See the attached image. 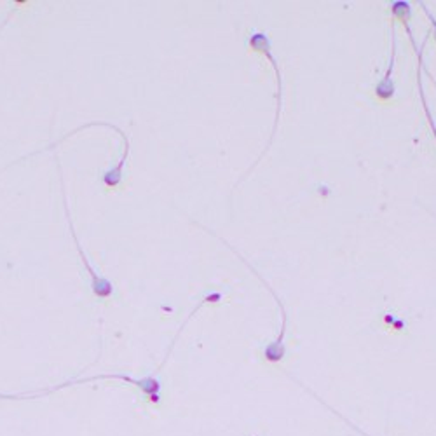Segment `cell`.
<instances>
[{
  "instance_id": "obj_1",
  "label": "cell",
  "mask_w": 436,
  "mask_h": 436,
  "mask_svg": "<svg viewBox=\"0 0 436 436\" xmlns=\"http://www.w3.org/2000/svg\"><path fill=\"white\" fill-rule=\"evenodd\" d=\"M58 168H60V175H61V166L60 163H58ZM60 182H61V196H63V208H65V215H67V222H68V229H70V234L73 238V243H75V248L77 252H79V257L80 260H83V264L86 265L87 272H90L91 276V288H92V293H95L96 297H100V299H109V297L114 293V285L110 283L107 277H103L102 274H98L95 271V267L90 264V260H87L86 253H84L83 246H80L79 239H77V234H75V229H73V223H72V218H70V211H68V204H67V192H65V182H63V175L60 176Z\"/></svg>"
},
{
  "instance_id": "obj_2",
  "label": "cell",
  "mask_w": 436,
  "mask_h": 436,
  "mask_svg": "<svg viewBox=\"0 0 436 436\" xmlns=\"http://www.w3.org/2000/svg\"><path fill=\"white\" fill-rule=\"evenodd\" d=\"M248 42H250V48H252L253 51L262 53V55H264L269 61H271L272 68H274V70H276V79H277V112H276V121H274V127H272V137H271V140H269V145H271L274 134H276V131H277V122H280L281 103H283V79H281L280 65H277L276 58H274L272 51H271V41H269V37L265 36V33H262V32H255L253 36L250 37Z\"/></svg>"
},
{
  "instance_id": "obj_3",
  "label": "cell",
  "mask_w": 436,
  "mask_h": 436,
  "mask_svg": "<svg viewBox=\"0 0 436 436\" xmlns=\"http://www.w3.org/2000/svg\"><path fill=\"white\" fill-rule=\"evenodd\" d=\"M90 126H107V127H110V129L117 131L119 137H121L122 142H124V150H122V157H121V161H119V164L114 166V168L109 169V171L103 175V184H105L107 187H110V188L117 187V185L122 182V175H124L122 171H124L126 161H127V157H129V140H127L126 133L121 129V127H117L115 124H110V122H90V124H84V126L77 127L73 133H77V131L84 129V127H90Z\"/></svg>"
},
{
  "instance_id": "obj_4",
  "label": "cell",
  "mask_w": 436,
  "mask_h": 436,
  "mask_svg": "<svg viewBox=\"0 0 436 436\" xmlns=\"http://www.w3.org/2000/svg\"><path fill=\"white\" fill-rule=\"evenodd\" d=\"M410 13L412 11H408V9H401L398 14H396V18L400 19L401 23H403L405 25V30H407V33H408V37H410V42H412V46H414V49H415V53H418V58H419V75H418V86H419V96H420V102H422V107H424V112H426V117H427V122H430V127H431V131H433V137H435V140H436V124H435V119H433V115H431V110H430V107H427V102H426V96H424V87H422V79H420V65H422V49H419L418 48V44H415V38H414V33H412V30H410Z\"/></svg>"
},
{
  "instance_id": "obj_5",
  "label": "cell",
  "mask_w": 436,
  "mask_h": 436,
  "mask_svg": "<svg viewBox=\"0 0 436 436\" xmlns=\"http://www.w3.org/2000/svg\"><path fill=\"white\" fill-rule=\"evenodd\" d=\"M395 58H396V28L395 21L391 25V58H389L388 70H386L384 77L377 83L376 95L379 96L382 102H388L395 95V83H393V70H395Z\"/></svg>"
},
{
  "instance_id": "obj_6",
  "label": "cell",
  "mask_w": 436,
  "mask_h": 436,
  "mask_svg": "<svg viewBox=\"0 0 436 436\" xmlns=\"http://www.w3.org/2000/svg\"><path fill=\"white\" fill-rule=\"evenodd\" d=\"M246 265H248V267L252 269V271H253L255 274H257V277H258V280H260L262 283L265 285V288H267V290L272 293V297H274V299H276L277 306H280L281 312H283V326H281V334H280V337H277L276 341H274L271 346H267V347H265V358H267V360H271V361H280L281 358H283V353H285V349H283V337H285V331H287V319H288V316H287V312H285V306H283V302H281V300H280V297L276 295V292H274L272 288L269 287L267 283H265V280H264V277H262L260 274H258L257 271H255V269L252 267V265H250V264H246Z\"/></svg>"
},
{
  "instance_id": "obj_7",
  "label": "cell",
  "mask_w": 436,
  "mask_h": 436,
  "mask_svg": "<svg viewBox=\"0 0 436 436\" xmlns=\"http://www.w3.org/2000/svg\"><path fill=\"white\" fill-rule=\"evenodd\" d=\"M420 6H422V9H424V13L427 14V18H430V21H431V26H433V36H435V41H436V18L433 16V14L430 13V9H427L426 6H424V2H420Z\"/></svg>"
}]
</instances>
